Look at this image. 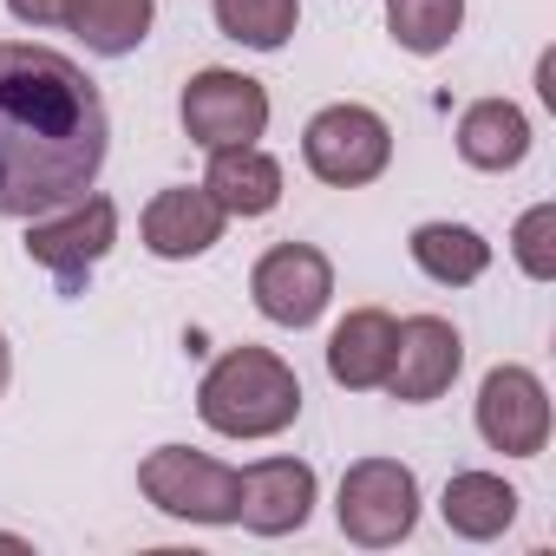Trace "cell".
I'll return each instance as SVG.
<instances>
[{
  "mask_svg": "<svg viewBox=\"0 0 556 556\" xmlns=\"http://www.w3.org/2000/svg\"><path fill=\"white\" fill-rule=\"evenodd\" d=\"M197 419L223 439H275L302 419V380L268 348H229L197 387Z\"/></svg>",
  "mask_w": 556,
  "mask_h": 556,
  "instance_id": "7a4b0ae2",
  "label": "cell"
},
{
  "mask_svg": "<svg viewBox=\"0 0 556 556\" xmlns=\"http://www.w3.org/2000/svg\"><path fill=\"white\" fill-rule=\"evenodd\" d=\"M406 249H413V262L432 275L439 289H471L478 275L491 268V242L471 223H419Z\"/></svg>",
  "mask_w": 556,
  "mask_h": 556,
  "instance_id": "ac0fdd59",
  "label": "cell"
},
{
  "mask_svg": "<svg viewBox=\"0 0 556 556\" xmlns=\"http://www.w3.org/2000/svg\"><path fill=\"white\" fill-rule=\"evenodd\" d=\"M393 334H400V321L387 308H354L328 334V374H334V387L374 393L387 380V367H393Z\"/></svg>",
  "mask_w": 556,
  "mask_h": 556,
  "instance_id": "5bb4252c",
  "label": "cell"
},
{
  "mask_svg": "<svg viewBox=\"0 0 556 556\" xmlns=\"http://www.w3.org/2000/svg\"><path fill=\"white\" fill-rule=\"evenodd\" d=\"M302 164L328 190H361L393 164V131L374 105H328L302 131Z\"/></svg>",
  "mask_w": 556,
  "mask_h": 556,
  "instance_id": "5b68a950",
  "label": "cell"
},
{
  "mask_svg": "<svg viewBox=\"0 0 556 556\" xmlns=\"http://www.w3.org/2000/svg\"><path fill=\"white\" fill-rule=\"evenodd\" d=\"M517 504H523V497H517L497 471H458V478L445 484V497H439V517H445L452 536L491 543V536H504V530L517 523Z\"/></svg>",
  "mask_w": 556,
  "mask_h": 556,
  "instance_id": "2e32d148",
  "label": "cell"
},
{
  "mask_svg": "<svg viewBox=\"0 0 556 556\" xmlns=\"http://www.w3.org/2000/svg\"><path fill=\"white\" fill-rule=\"evenodd\" d=\"M249 295L275 328H315L334 302V262L315 242H275L249 268Z\"/></svg>",
  "mask_w": 556,
  "mask_h": 556,
  "instance_id": "52a82bcc",
  "label": "cell"
},
{
  "mask_svg": "<svg viewBox=\"0 0 556 556\" xmlns=\"http://www.w3.org/2000/svg\"><path fill=\"white\" fill-rule=\"evenodd\" d=\"M458 367H465L458 328H452L445 315H413V321H400V334H393V367H387L380 387H387L400 406H432L439 393H452Z\"/></svg>",
  "mask_w": 556,
  "mask_h": 556,
  "instance_id": "30bf717a",
  "label": "cell"
},
{
  "mask_svg": "<svg viewBox=\"0 0 556 556\" xmlns=\"http://www.w3.org/2000/svg\"><path fill=\"white\" fill-rule=\"evenodd\" d=\"M223 203L203 190V184H170L144 203V249L157 262H190V255H210L223 242Z\"/></svg>",
  "mask_w": 556,
  "mask_h": 556,
  "instance_id": "7c38bea8",
  "label": "cell"
},
{
  "mask_svg": "<svg viewBox=\"0 0 556 556\" xmlns=\"http://www.w3.org/2000/svg\"><path fill=\"white\" fill-rule=\"evenodd\" d=\"M112 242H118V203L92 197V190L47 210V216H34V229H27V255L60 282V295L86 289V275L112 255Z\"/></svg>",
  "mask_w": 556,
  "mask_h": 556,
  "instance_id": "277c9868",
  "label": "cell"
},
{
  "mask_svg": "<svg viewBox=\"0 0 556 556\" xmlns=\"http://www.w3.org/2000/svg\"><path fill=\"white\" fill-rule=\"evenodd\" d=\"M21 27H66V0H8Z\"/></svg>",
  "mask_w": 556,
  "mask_h": 556,
  "instance_id": "7402d4cb",
  "label": "cell"
},
{
  "mask_svg": "<svg viewBox=\"0 0 556 556\" xmlns=\"http://www.w3.org/2000/svg\"><path fill=\"white\" fill-rule=\"evenodd\" d=\"M295 21H302V0H216L223 40L255 47V53H282L295 40Z\"/></svg>",
  "mask_w": 556,
  "mask_h": 556,
  "instance_id": "d6986e66",
  "label": "cell"
},
{
  "mask_svg": "<svg viewBox=\"0 0 556 556\" xmlns=\"http://www.w3.org/2000/svg\"><path fill=\"white\" fill-rule=\"evenodd\" d=\"M8 380H14V348H8V334H0V393H8Z\"/></svg>",
  "mask_w": 556,
  "mask_h": 556,
  "instance_id": "603a6c76",
  "label": "cell"
},
{
  "mask_svg": "<svg viewBox=\"0 0 556 556\" xmlns=\"http://www.w3.org/2000/svg\"><path fill=\"white\" fill-rule=\"evenodd\" d=\"M157 21V0H66V27L86 40V53L99 60H125L144 47Z\"/></svg>",
  "mask_w": 556,
  "mask_h": 556,
  "instance_id": "e0dca14e",
  "label": "cell"
},
{
  "mask_svg": "<svg viewBox=\"0 0 556 556\" xmlns=\"http://www.w3.org/2000/svg\"><path fill=\"white\" fill-rule=\"evenodd\" d=\"M138 491L184 523H236V465L190 452V445H157L138 465Z\"/></svg>",
  "mask_w": 556,
  "mask_h": 556,
  "instance_id": "8992f818",
  "label": "cell"
},
{
  "mask_svg": "<svg viewBox=\"0 0 556 556\" xmlns=\"http://www.w3.org/2000/svg\"><path fill=\"white\" fill-rule=\"evenodd\" d=\"M458 157L471 170H517L530 157V118L510 99H478L458 112Z\"/></svg>",
  "mask_w": 556,
  "mask_h": 556,
  "instance_id": "9a60e30c",
  "label": "cell"
},
{
  "mask_svg": "<svg viewBox=\"0 0 556 556\" xmlns=\"http://www.w3.org/2000/svg\"><path fill=\"white\" fill-rule=\"evenodd\" d=\"M112 151L105 92L79 60L0 40V216H47L86 197Z\"/></svg>",
  "mask_w": 556,
  "mask_h": 556,
  "instance_id": "6da1fadb",
  "label": "cell"
},
{
  "mask_svg": "<svg viewBox=\"0 0 556 556\" xmlns=\"http://www.w3.org/2000/svg\"><path fill=\"white\" fill-rule=\"evenodd\" d=\"M458 27H465V0H387V34L419 60L445 53Z\"/></svg>",
  "mask_w": 556,
  "mask_h": 556,
  "instance_id": "ffe728a7",
  "label": "cell"
},
{
  "mask_svg": "<svg viewBox=\"0 0 556 556\" xmlns=\"http://www.w3.org/2000/svg\"><path fill=\"white\" fill-rule=\"evenodd\" d=\"M184 131L190 144L203 151H223V144H255L268 131V92L262 79L249 73H229V66H203L190 86H184Z\"/></svg>",
  "mask_w": 556,
  "mask_h": 556,
  "instance_id": "ba28073f",
  "label": "cell"
},
{
  "mask_svg": "<svg viewBox=\"0 0 556 556\" xmlns=\"http://www.w3.org/2000/svg\"><path fill=\"white\" fill-rule=\"evenodd\" d=\"M315 517V465L302 458H255L236 471V523L255 536H289Z\"/></svg>",
  "mask_w": 556,
  "mask_h": 556,
  "instance_id": "8fae6325",
  "label": "cell"
},
{
  "mask_svg": "<svg viewBox=\"0 0 556 556\" xmlns=\"http://www.w3.org/2000/svg\"><path fill=\"white\" fill-rule=\"evenodd\" d=\"M510 255H517V268L530 275V282H549V275H556V203H536V210L517 216Z\"/></svg>",
  "mask_w": 556,
  "mask_h": 556,
  "instance_id": "44dd1931",
  "label": "cell"
},
{
  "mask_svg": "<svg viewBox=\"0 0 556 556\" xmlns=\"http://www.w3.org/2000/svg\"><path fill=\"white\" fill-rule=\"evenodd\" d=\"M334 517H341L348 543L393 549L419 523V478H413V465H400V458H361V465H348Z\"/></svg>",
  "mask_w": 556,
  "mask_h": 556,
  "instance_id": "3957f363",
  "label": "cell"
},
{
  "mask_svg": "<svg viewBox=\"0 0 556 556\" xmlns=\"http://www.w3.org/2000/svg\"><path fill=\"white\" fill-rule=\"evenodd\" d=\"M203 190L223 203V216H268L282 203V164L262 144H223V151H210Z\"/></svg>",
  "mask_w": 556,
  "mask_h": 556,
  "instance_id": "4fadbf2b",
  "label": "cell"
},
{
  "mask_svg": "<svg viewBox=\"0 0 556 556\" xmlns=\"http://www.w3.org/2000/svg\"><path fill=\"white\" fill-rule=\"evenodd\" d=\"M478 432L504 458H536L549 445V393L530 367H491L478 387Z\"/></svg>",
  "mask_w": 556,
  "mask_h": 556,
  "instance_id": "9c48e42d",
  "label": "cell"
}]
</instances>
